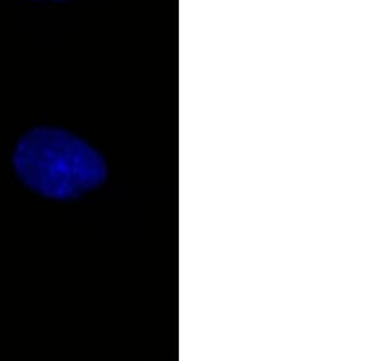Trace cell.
<instances>
[{
  "mask_svg": "<svg viewBox=\"0 0 365 361\" xmlns=\"http://www.w3.org/2000/svg\"><path fill=\"white\" fill-rule=\"evenodd\" d=\"M11 161L22 183L48 199H77L108 177L99 151L76 134L55 127H37L24 134Z\"/></svg>",
  "mask_w": 365,
  "mask_h": 361,
  "instance_id": "1",
  "label": "cell"
}]
</instances>
